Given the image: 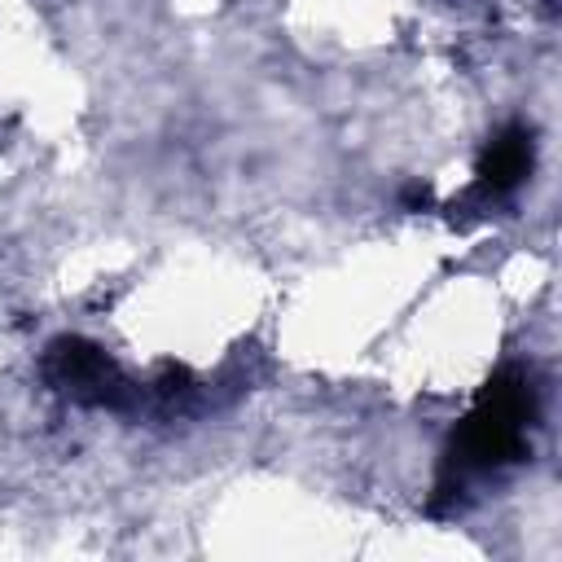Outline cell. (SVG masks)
Instances as JSON below:
<instances>
[{
    "mask_svg": "<svg viewBox=\"0 0 562 562\" xmlns=\"http://www.w3.org/2000/svg\"><path fill=\"white\" fill-rule=\"evenodd\" d=\"M44 373H48V382L57 391H66V395H75L83 404H110L114 408L127 395V382L114 369V360L101 347L83 342V338H57L48 347Z\"/></svg>",
    "mask_w": 562,
    "mask_h": 562,
    "instance_id": "cell-2",
    "label": "cell"
},
{
    "mask_svg": "<svg viewBox=\"0 0 562 562\" xmlns=\"http://www.w3.org/2000/svg\"><path fill=\"white\" fill-rule=\"evenodd\" d=\"M531 171V132L527 127H505L487 140L483 158H479V193L487 198H505L509 189H518Z\"/></svg>",
    "mask_w": 562,
    "mask_h": 562,
    "instance_id": "cell-3",
    "label": "cell"
},
{
    "mask_svg": "<svg viewBox=\"0 0 562 562\" xmlns=\"http://www.w3.org/2000/svg\"><path fill=\"white\" fill-rule=\"evenodd\" d=\"M536 417V391L518 369L496 373L470 417L452 435L448 452V479L439 483V496H452L465 474H487L527 452V426Z\"/></svg>",
    "mask_w": 562,
    "mask_h": 562,
    "instance_id": "cell-1",
    "label": "cell"
}]
</instances>
